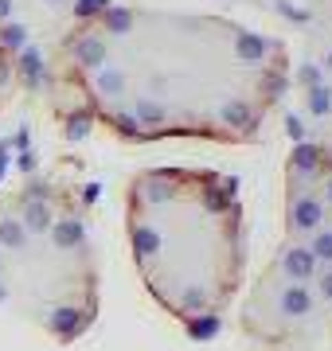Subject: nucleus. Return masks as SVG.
<instances>
[{
    "label": "nucleus",
    "mask_w": 332,
    "mask_h": 351,
    "mask_svg": "<svg viewBox=\"0 0 332 351\" xmlns=\"http://www.w3.org/2000/svg\"><path fill=\"white\" fill-rule=\"evenodd\" d=\"M59 71L121 141L250 145L285 94L289 51L219 12L102 4L63 36Z\"/></svg>",
    "instance_id": "obj_1"
},
{
    "label": "nucleus",
    "mask_w": 332,
    "mask_h": 351,
    "mask_svg": "<svg viewBox=\"0 0 332 351\" xmlns=\"http://www.w3.org/2000/svg\"><path fill=\"white\" fill-rule=\"evenodd\" d=\"M126 239L145 293L176 324L207 336L246 277V203L215 168H141L126 188Z\"/></svg>",
    "instance_id": "obj_2"
},
{
    "label": "nucleus",
    "mask_w": 332,
    "mask_h": 351,
    "mask_svg": "<svg viewBox=\"0 0 332 351\" xmlns=\"http://www.w3.org/2000/svg\"><path fill=\"white\" fill-rule=\"evenodd\" d=\"M0 316L75 343L98 320V246L71 188L32 180L0 199Z\"/></svg>",
    "instance_id": "obj_3"
},
{
    "label": "nucleus",
    "mask_w": 332,
    "mask_h": 351,
    "mask_svg": "<svg viewBox=\"0 0 332 351\" xmlns=\"http://www.w3.org/2000/svg\"><path fill=\"white\" fill-rule=\"evenodd\" d=\"M262 351H317L332 339V149L297 145L285 164V230L243 304Z\"/></svg>",
    "instance_id": "obj_4"
},
{
    "label": "nucleus",
    "mask_w": 332,
    "mask_h": 351,
    "mask_svg": "<svg viewBox=\"0 0 332 351\" xmlns=\"http://www.w3.org/2000/svg\"><path fill=\"white\" fill-rule=\"evenodd\" d=\"M16 90V51H12V39H8V27L0 20V110L8 106Z\"/></svg>",
    "instance_id": "obj_5"
}]
</instances>
